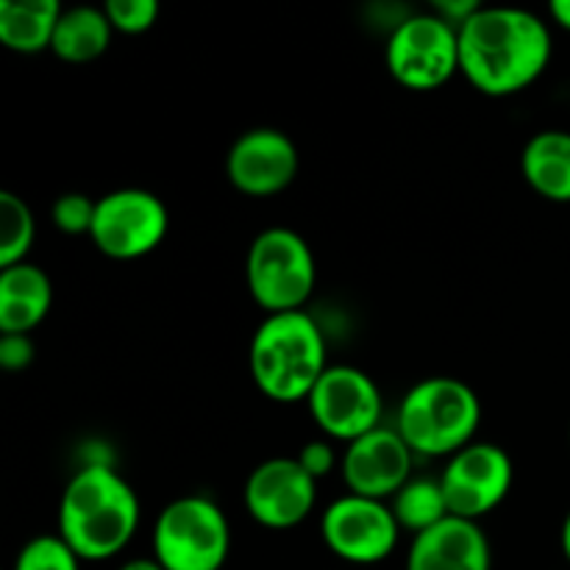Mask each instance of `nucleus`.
Masks as SVG:
<instances>
[{
  "instance_id": "10",
  "label": "nucleus",
  "mask_w": 570,
  "mask_h": 570,
  "mask_svg": "<svg viewBox=\"0 0 570 570\" xmlns=\"http://www.w3.org/2000/svg\"><path fill=\"white\" fill-rule=\"evenodd\" d=\"M306 404L317 429L345 445L382 426V390L360 367L328 365Z\"/></svg>"
},
{
  "instance_id": "24",
  "label": "nucleus",
  "mask_w": 570,
  "mask_h": 570,
  "mask_svg": "<svg viewBox=\"0 0 570 570\" xmlns=\"http://www.w3.org/2000/svg\"><path fill=\"white\" fill-rule=\"evenodd\" d=\"M95 206H98V200H92L89 195L65 193L56 198L50 217H53V226L59 228L61 234H72V237H78V234L92 232Z\"/></svg>"
},
{
  "instance_id": "20",
  "label": "nucleus",
  "mask_w": 570,
  "mask_h": 570,
  "mask_svg": "<svg viewBox=\"0 0 570 570\" xmlns=\"http://www.w3.org/2000/svg\"><path fill=\"white\" fill-rule=\"evenodd\" d=\"M390 510H393L399 527L412 534L429 532V529H434L451 515L440 479H410L393 495Z\"/></svg>"
},
{
  "instance_id": "12",
  "label": "nucleus",
  "mask_w": 570,
  "mask_h": 570,
  "mask_svg": "<svg viewBox=\"0 0 570 570\" xmlns=\"http://www.w3.org/2000/svg\"><path fill=\"white\" fill-rule=\"evenodd\" d=\"M245 510L265 529H295L317 504V482L293 456H273L250 471L243 490Z\"/></svg>"
},
{
  "instance_id": "9",
  "label": "nucleus",
  "mask_w": 570,
  "mask_h": 570,
  "mask_svg": "<svg viewBox=\"0 0 570 570\" xmlns=\"http://www.w3.org/2000/svg\"><path fill=\"white\" fill-rule=\"evenodd\" d=\"M321 538L334 557L351 566H379L395 551L401 527L384 501L343 495L326 507Z\"/></svg>"
},
{
  "instance_id": "19",
  "label": "nucleus",
  "mask_w": 570,
  "mask_h": 570,
  "mask_svg": "<svg viewBox=\"0 0 570 570\" xmlns=\"http://www.w3.org/2000/svg\"><path fill=\"white\" fill-rule=\"evenodd\" d=\"M111 22L104 9L92 6H76L65 9L59 17V26L53 33V50L67 65H87L104 56L111 45Z\"/></svg>"
},
{
  "instance_id": "16",
  "label": "nucleus",
  "mask_w": 570,
  "mask_h": 570,
  "mask_svg": "<svg viewBox=\"0 0 570 570\" xmlns=\"http://www.w3.org/2000/svg\"><path fill=\"white\" fill-rule=\"evenodd\" d=\"M53 284L42 267L20 262L0 271V332L31 334L48 317Z\"/></svg>"
},
{
  "instance_id": "22",
  "label": "nucleus",
  "mask_w": 570,
  "mask_h": 570,
  "mask_svg": "<svg viewBox=\"0 0 570 570\" xmlns=\"http://www.w3.org/2000/svg\"><path fill=\"white\" fill-rule=\"evenodd\" d=\"M11 570H81V557L59 534H39L22 546Z\"/></svg>"
},
{
  "instance_id": "4",
  "label": "nucleus",
  "mask_w": 570,
  "mask_h": 570,
  "mask_svg": "<svg viewBox=\"0 0 570 570\" xmlns=\"http://www.w3.org/2000/svg\"><path fill=\"white\" fill-rule=\"evenodd\" d=\"M479 395L465 382L432 376L417 382L399 406V434L417 456H454L476 443Z\"/></svg>"
},
{
  "instance_id": "3",
  "label": "nucleus",
  "mask_w": 570,
  "mask_h": 570,
  "mask_svg": "<svg viewBox=\"0 0 570 570\" xmlns=\"http://www.w3.org/2000/svg\"><path fill=\"white\" fill-rule=\"evenodd\" d=\"M248 365L254 384L271 401H306L328 371L321 326L306 312L267 315L250 340Z\"/></svg>"
},
{
  "instance_id": "7",
  "label": "nucleus",
  "mask_w": 570,
  "mask_h": 570,
  "mask_svg": "<svg viewBox=\"0 0 570 570\" xmlns=\"http://www.w3.org/2000/svg\"><path fill=\"white\" fill-rule=\"evenodd\" d=\"M384 61L404 89L434 92L460 72V28L434 11L406 17L390 33Z\"/></svg>"
},
{
  "instance_id": "18",
  "label": "nucleus",
  "mask_w": 570,
  "mask_h": 570,
  "mask_svg": "<svg viewBox=\"0 0 570 570\" xmlns=\"http://www.w3.org/2000/svg\"><path fill=\"white\" fill-rule=\"evenodd\" d=\"M61 11L65 9L56 0H3L0 3V42L22 56L50 50Z\"/></svg>"
},
{
  "instance_id": "8",
  "label": "nucleus",
  "mask_w": 570,
  "mask_h": 570,
  "mask_svg": "<svg viewBox=\"0 0 570 570\" xmlns=\"http://www.w3.org/2000/svg\"><path fill=\"white\" fill-rule=\"evenodd\" d=\"M170 215L159 195L148 189H115L98 198L92 237L95 248L117 262L142 259L167 237Z\"/></svg>"
},
{
  "instance_id": "23",
  "label": "nucleus",
  "mask_w": 570,
  "mask_h": 570,
  "mask_svg": "<svg viewBox=\"0 0 570 570\" xmlns=\"http://www.w3.org/2000/svg\"><path fill=\"white\" fill-rule=\"evenodd\" d=\"M111 28L120 33H145L159 20V3L156 0H109L104 6Z\"/></svg>"
},
{
  "instance_id": "11",
  "label": "nucleus",
  "mask_w": 570,
  "mask_h": 570,
  "mask_svg": "<svg viewBox=\"0 0 570 570\" xmlns=\"http://www.w3.org/2000/svg\"><path fill=\"white\" fill-rule=\"evenodd\" d=\"M515 482V465L510 454L495 443H471L445 465V504L454 518L479 523L510 495Z\"/></svg>"
},
{
  "instance_id": "21",
  "label": "nucleus",
  "mask_w": 570,
  "mask_h": 570,
  "mask_svg": "<svg viewBox=\"0 0 570 570\" xmlns=\"http://www.w3.org/2000/svg\"><path fill=\"white\" fill-rule=\"evenodd\" d=\"M37 237L33 212L20 195L0 193V271L26 262Z\"/></svg>"
},
{
  "instance_id": "14",
  "label": "nucleus",
  "mask_w": 570,
  "mask_h": 570,
  "mask_svg": "<svg viewBox=\"0 0 570 570\" xmlns=\"http://www.w3.org/2000/svg\"><path fill=\"white\" fill-rule=\"evenodd\" d=\"M412 460L415 454L399 429L379 426L345 445L343 482L354 495L376 501L393 499L412 479Z\"/></svg>"
},
{
  "instance_id": "13",
  "label": "nucleus",
  "mask_w": 570,
  "mask_h": 570,
  "mask_svg": "<svg viewBox=\"0 0 570 570\" xmlns=\"http://www.w3.org/2000/svg\"><path fill=\"white\" fill-rule=\"evenodd\" d=\"M226 170L243 195L271 198L298 176V148L278 128H250L228 150Z\"/></svg>"
},
{
  "instance_id": "25",
  "label": "nucleus",
  "mask_w": 570,
  "mask_h": 570,
  "mask_svg": "<svg viewBox=\"0 0 570 570\" xmlns=\"http://www.w3.org/2000/svg\"><path fill=\"white\" fill-rule=\"evenodd\" d=\"M295 460L301 462V468H304L306 473H309L312 479H323L332 473V468L337 465V454H334L332 443L328 440H309V443L301 449V454L295 456Z\"/></svg>"
},
{
  "instance_id": "28",
  "label": "nucleus",
  "mask_w": 570,
  "mask_h": 570,
  "mask_svg": "<svg viewBox=\"0 0 570 570\" xmlns=\"http://www.w3.org/2000/svg\"><path fill=\"white\" fill-rule=\"evenodd\" d=\"M117 570H165L159 566V560L156 557H134V560L122 562Z\"/></svg>"
},
{
  "instance_id": "6",
  "label": "nucleus",
  "mask_w": 570,
  "mask_h": 570,
  "mask_svg": "<svg viewBox=\"0 0 570 570\" xmlns=\"http://www.w3.org/2000/svg\"><path fill=\"white\" fill-rule=\"evenodd\" d=\"M232 551V529L215 501L184 495L159 512L154 557L165 570H220Z\"/></svg>"
},
{
  "instance_id": "26",
  "label": "nucleus",
  "mask_w": 570,
  "mask_h": 570,
  "mask_svg": "<svg viewBox=\"0 0 570 570\" xmlns=\"http://www.w3.org/2000/svg\"><path fill=\"white\" fill-rule=\"evenodd\" d=\"M37 351L28 334H3L0 337V367L3 371H26Z\"/></svg>"
},
{
  "instance_id": "29",
  "label": "nucleus",
  "mask_w": 570,
  "mask_h": 570,
  "mask_svg": "<svg viewBox=\"0 0 570 570\" xmlns=\"http://www.w3.org/2000/svg\"><path fill=\"white\" fill-rule=\"evenodd\" d=\"M562 554H566V560L570 562V512L566 515V523H562Z\"/></svg>"
},
{
  "instance_id": "5",
  "label": "nucleus",
  "mask_w": 570,
  "mask_h": 570,
  "mask_svg": "<svg viewBox=\"0 0 570 570\" xmlns=\"http://www.w3.org/2000/svg\"><path fill=\"white\" fill-rule=\"evenodd\" d=\"M245 282L267 315L304 312L317 284L315 254L293 228H265L248 248Z\"/></svg>"
},
{
  "instance_id": "1",
  "label": "nucleus",
  "mask_w": 570,
  "mask_h": 570,
  "mask_svg": "<svg viewBox=\"0 0 570 570\" xmlns=\"http://www.w3.org/2000/svg\"><path fill=\"white\" fill-rule=\"evenodd\" d=\"M551 53L549 26L527 9L482 6L460 28V72L490 98H510L532 87Z\"/></svg>"
},
{
  "instance_id": "15",
  "label": "nucleus",
  "mask_w": 570,
  "mask_h": 570,
  "mask_svg": "<svg viewBox=\"0 0 570 570\" xmlns=\"http://www.w3.org/2000/svg\"><path fill=\"white\" fill-rule=\"evenodd\" d=\"M406 570H493V549L479 523L449 515L429 532L415 534Z\"/></svg>"
},
{
  "instance_id": "2",
  "label": "nucleus",
  "mask_w": 570,
  "mask_h": 570,
  "mask_svg": "<svg viewBox=\"0 0 570 570\" xmlns=\"http://www.w3.org/2000/svg\"><path fill=\"white\" fill-rule=\"evenodd\" d=\"M137 490L109 465H87L67 482L59 501V538L87 562L126 551L139 527Z\"/></svg>"
},
{
  "instance_id": "17",
  "label": "nucleus",
  "mask_w": 570,
  "mask_h": 570,
  "mask_svg": "<svg viewBox=\"0 0 570 570\" xmlns=\"http://www.w3.org/2000/svg\"><path fill=\"white\" fill-rule=\"evenodd\" d=\"M521 170L529 187L546 200L570 204V131L534 134L521 156Z\"/></svg>"
},
{
  "instance_id": "27",
  "label": "nucleus",
  "mask_w": 570,
  "mask_h": 570,
  "mask_svg": "<svg viewBox=\"0 0 570 570\" xmlns=\"http://www.w3.org/2000/svg\"><path fill=\"white\" fill-rule=\"evenodd\" d=\"M549 11L551 17H554L557 26L570 31V0H554V3L549 6Z\"/></svg>"
}]
</instances>
